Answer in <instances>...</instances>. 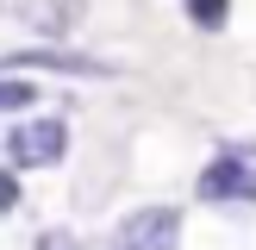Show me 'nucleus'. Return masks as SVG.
Masks as SVG:
<instances>
[{
    "instance_id": "1",
    "label": "nucleus",
    "mask_w": 256,
    "mask_h": 250,
    "mask_svg": "<svg viewBox=\"0 0 256 250\" xmlns=\"http://www.w3.org/2000/svg\"><path fill=\"white\" fill-rule=\"evenodd\" d=\"M194 194L212 200V206H250L256 200V144H225L219 156L200 169Z\"/></svg>"
},
{
    "instance_id": "2",
    "label": "nucleus",
    "mask_w": 256,
    "mask_h": 250,
    "mask_svg": "<svg viewBox=\"0 0 256 250\" xmlns=\"http://www.w3.org/2000/svg\"><path fill=\"white\" fill-rule=\"evenodd\" d=\"M69 156V119L62 112H32L6 132V162L12 169H56Z\"/></svg>"
},
{
    "instance_id": "3",
    "label": "nucleus",
    "mask_w": 256,
    "mask_h": 250,
    "mask_svg": "<svg viewBox=\"0 0 256 250\" xmlns=\"http://www.w3.org/2000/svg\"><path fill=\"white\" fill-rule=\"evenodd\" d=\"M0 69H12V75H82V82H106L112 62L106 56H82V50H62V44H25V50H6Z\"/></svg>"
},
{
    "instance_id": "4",
    "label": "nucleus",
    "mask_w": 256,
    "mask_h": 250,
    "mask_svg": "<svg viewBox=\"0 0 256 250\" xmlns=\"http://www.w3.org/2000/svg\"><path fill=\"white\" fill-rule=\"evenodd\" d=\"M112 244L119 250H182V206H138L119 219V232H112Z\"/></svg>"
},
{
    "instance_id": "5",
    "label": "nucleus",
    "mask_w": 256,
    "mask_h": 250,
    "mask_svg": "<svg viewBox=\"0 0 256 250\" xmlns=\"http://www.w3.org/2000/svg\"><path fill=\"white\" fill-rule=\"evenodd\" d=\"M82 0H19V25L32 38H44V44H62V38L82 25Z\"/></svg>"
},
{
    "instance_id": "6",
    "label": "nucleus",
    "mask_w": 256,
    "mask_h": 250,
    "mask_svg": "<svg viewBox=\"0 0 256 250\" xmlns=\"http://www.w3.org/2000/svg\"><path fill=\"white\" fill-rule=\"evenodd\" d=\"M32 106H38V82L0 69V112H32Z\"/></svg>"
},
{
    "instance_id": "7",
    "label": "nucleus",
    "mask_w": 256,
    "mask_h": 250,
    "mask_svg": "<svg viewBox=\"0 0 256 250\" xmlns=\"http://www.w3.org/2000/svg\"><path fill=\"white\" fill-rule=\"evenodd\" d=\"M182 12L194 32H225L232 25V0H182Z\"/></svg>"
},
{
    "instance_id": "8",
    "label": "nucleus",
    "mask_w": 256,
    "mask_h": 250,
    "mask_svg": "<svg viewBox=\"0 0 256 250\" xmlns=\"http://www.w3.org/2000/svg\"><path fill=\"white\" fill-rule=\"evenodd\" d=\"M19 175H25V169H12V162L0 169V212H12V206H19Z\"/></svg>"
},
{
    "instance_id": "9",
    "label": "nucleus",
    "mask_w": 256,
    "mask_h": 250,
    "mask_svg": "<svg viewBox=\"0 0 256 250\" xmlns=\"http://www.w3.org/2000/svg\"><path fill=\"white\" fill-rule=\"evenodd\" d=\"M38 250H82V238L62 232V225H50V232H38Z\"/></svg>"
}]
</instances>
